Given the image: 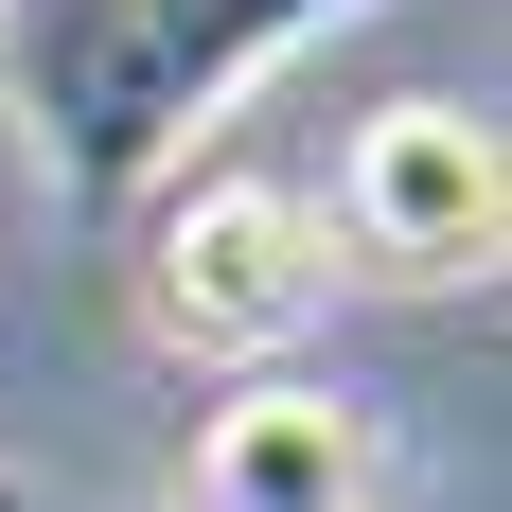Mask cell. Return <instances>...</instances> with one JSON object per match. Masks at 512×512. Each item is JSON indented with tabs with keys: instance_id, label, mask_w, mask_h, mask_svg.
Segmentation results:
<instances>
[{
	"instance_id": "6da1fadb",
	"label": "cell",
	"mask_w": 512,
	"mask_h": 512,
	"mask_svg": "<svg viewBox=\"0 0 512 512\" xmlns=\"http://www.w3.org/2000/svg\"><path fill=\"white\" fill-rule=\"evenodd\" d=\"M336 18H371V0H0V106L71 212H142L159 159L230 124Z\"/></svg>"
},
{
	"instance_id": "7a4b0ae2",
	"label": "cell",
	"mask_w": 512,
	"mask_h": 512,
	"mask_svg": "<svg viewBox=\"0 0 512 512\" xmlns=\"http://www.w3.org/2000/svg\"><path fill=\"white\" fill-rule=\"evenodd\" d=\"M318 283H336V230H318L283 177H195V195L142 230V336L177 371L283 354V336L318 318Z\"/></svg>"
},
{
	"instance_id": "3957f363",
	"label": "cell",
	"mask_w": 512,
	"mask_h": 512,
	"mask_svg": "<svg viewBox=\"0 0 512 512\" xmlns=\"http://www.w3.org/2000/svg\"><path fill=\"white\" fill-rule=\"evenodd\" d=\"M336 230H354V265H389V283H477V265L512 248V159L477 106L407 89L371 106L354 159H336Z\"/></svg>"
},
{
	"instance_id": "277c9868",
	"label": "cell",
	"mask_w": 512,
	"mask_h": 512,
	"mask_svg": "<svg viewBox=\"0 0 512 512\" xmlns=\"http://www.w3.org/2000/svg\"><path fill=\"white\" fill-rule=\"evenodd\" d=\"M371 495V424L301 371H265L195 424V512H354Z\"/></svg>"
},
{
	"instance_id": "5b68a950",
	"label": "cell",
	"mask_w": 512,
	"mask_h": 512,
	"mask_svg": "<svg viewBox=\"0 0 512 512\" xmlns=\"http://www.w3.org/2000/svg\"><path fill=\"white\" fill-rule=\"evenodd\" d=\"M0 512H36V495H18V460H0Z\"/></svg>"
},
{
	"instance_id": "8992f818",
	"label": "cell",
	"mask_w": 512,
	"mask_h": 512,
	"mask_svg": "<svg viewBox=\"0 0 512 512\" xmlns=\"http://www.w3.org/2000/svg\"><path fill=\"white\" fill-rule=\"evenodd\" d=\"M354 512H371V495H354Z\"/></svg>"
}]
</instances>
